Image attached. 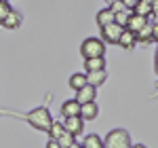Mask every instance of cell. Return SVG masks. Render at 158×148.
Instances as JSON below:
<instances>
[{
	"mask_svg": "<svg viewBox=\"0 0 158 148\" xmlns=\"http://www.w3.org/2000/svg\"><path fill=\"white\" fill-rule=\"evenodd\" d=\"M86 72H95V70H106V57H93V59H85Z\"/></svg>",
	"mask_w": 158,
	"mask_h": 148,
	"instance_id": "14",
	"label": "cell"
},
{
	"mask_svg": "<svg viewBox=\"0 0 158 148\" xmlns=\"http://www.w3.org/2000/svg\"><path fill=\"white\" fill-rule=\"evenodd\" d=\"M156 72H158V51H156Z\"/></svg>",
	"mask_w": 158,
	"mask_h": 148,
	"instance_id": "28",
	"label": "cell"
},
{
	"mask_svg": "<svg viewBox=\"0 0 158 148\" xmlns=\"http://www.w3.org/2000/svg\"><path fill=\"white\" fill-rule=\"evenodd\" d=\"M21 21H23L21 13H19V11H15V9H11V11H9V15L4 17V21H2V25H4L6 30H17V28L21 25Z\"/></svg>",
	"mask_w": 158,
	"mask_h": 148,
	"instance_id": "8",
	"label": "cell"
},
{
	"mask_svg": "<svg viewBox=\"0 0 158 148\" xmlns=\"http://www.w3.org/2000/svg\"><path fill=\"white\" fill-rule=\"evenodd\" d=\"M150 7H152V15H158V0H152Z\"/></svg>",
	"mask_w": 158,
	"mask_h": 148,
	"instance_id": "23",
	"label": "cell"
},
{
	"mask_svg": "<svg viewBox=\"0 0 158 148\" xmlns=\"http://www.w3.org/2000/svg\"><path fill=\"white\" fill-rule=\"evenodd\" d=\"M65 133V129H63V123H57V121H53V125H51L49 129V136L53 137V140H57V137H61Z\"/></svg>",
	"mask_w": 158,
	"mask_h": 148,
	"instance_id": "19",
	"label": "cell"
},
{
	"mask_svg": "<svg viewBox=\"0 0 158 148\" xmlns=\"http://www.w3.org/2000/svg\"><path fill=\"white\" fill-rule=\"evenodd\" d=\"M131 136L124 129H112L106 140H103V148H131Z\"/></svg>",
	"mask_w": 158,
	"mask_h": 148,
	"instance_id": "3",
	"label": "cell"
},
{
	"mask_svg": "<svg viewBox=\"0 0 158 148\" xmlns=\"http://www.w3.org/2000/svg\"><path fill=\"white\" fill-rule=\"evenodd\" d=\"M122 30H124V28L118 25V24L103 25V28H101V40L108 42V45H118V38H120Z\"/></svg>",
	"mask_w": 158,
	"mask_h": 148,
	"instance_id": "4",
	"label": "cell"
},
{
	"mask_svg": "<svg viewBox=\"0 0 158 148\" xmlns=\"http://www.w3.org/2000/svg\"><path fill=\"white\" fill-rule=\"evenodd\" d=\"M80 53L85 59H93V57H106V42L101 38H86L80 45Z\"/></svg>",
	"mask_w": 158,
	"mask_h": 148,
	"instance_id": "2",
	"label": "cell"
},
{
	"mask_svg": "<svg viewBox=\"0 0 158 148\" xmlns=\"http://www.w3.org/2000/svg\"><path fill=\"white\" fill-rule=\"evenodd\" d=\"M97 104L95 102H86V104H80V112H78V116L82 119V121H93L95 116H97Z\"/></svg>",
	"mask_w": 158,
	"mask_h": 148,
	"instance_id": "7",
	"label": "cell"
},
{
	"mask_svg": "<svg viewBox=\"0 0 158 148\" xmlns=\"http://www.w3.org/2000/svg\"><path fill=\"white\" fill-rule=\"evenodd\" d=\"M74 142H76V140H74V136H72V133H68V131H65L61 137H57V144H59L61 148H70Z\"/></svg>",
	"mask_w": 158,
	"mask_h": 148,
	"instance_id": "20",
	"label": "cell"
},
{
	"mask_svg": "<svg viewBox=\"0 0 158 148\" xmlns=\"http://www.w3.org/2000/svg\"><path fill=\"white\" fill-rule=\"evenodd\" d=\"M152 40L158 42V25H154V30H152Z\"/></svg>",
	"mask_w": 158,
	"mask_h": 148,
	"instance_id": "25",
	"label": "cell"
},
{
	"mask_svg": "<svg viewBox=\"0 0 158 148\" xmlns=\"http://www.w3.org/2000/svg\"><path fill=\"white\" fill-rule=\"evenodd\" d=\"M4 2H9V0H4Z\"/></svg>",
	"mask_w": 158,
	"mask_h": 148,
	"instance_id": "30",
	"label": "cell"
},
{
	"mask_svg": "<svg viewBox=\"0 0 158 148\" xmlns=\"http://www.w3.org/2000/svg\"><path fill=\"white\" fill-rule=\"evenodd\" d=\"M78 112H80V104L74 98L68 99V102H63V106H61V114H63V116H78Z\"/></svg>",
	"mask_w": 158,
	"mask_h": 148,
	"instance_id": "12",
	"label": "cell"
},
{
	"mask_svg": "<svg viewBox=\"0 0 158 148\" xmlns=\"http://www.w3.org/2000/svg\"><path fill=\"white\" fill-rule=\"evenodd\" d=\"M133 13L150 19V17H152V7H150V2H148V0H139V2H137V7L133 9Z\"/></svg>",
	"mask_w": 158,
	"mask_h": 148,
	"instance_id": "17",
	"label": "cell"
},
{
	"mask_svg": "<svg viewBox=\"0 0 158 148\" xmlns=\"http://www.w3.org/2000/svg\"><path fill=\"white\" fill-rule=\"evenodd\" d=\"M148 24V17H141V15H135V13H131V17H129V21H127V30H131L133 34H137L143 25Z\"/></svg>",
	"mask_w": 158,
	"mask_h": 148,
	"instance_id": "9",
	"label": "cell"
},
{
	"mask_svg": "<svg viewBox=\"0 0 158 148\" xmlns=\"http://www.w3.org/2000/svg\"><path fill=\"white\" fill-rule=\"evenodd\" d=\"M112 2H116V0H108V7H110V4H112Z\"/></svg>",
	"mask_w": 158,
	"mask_h": 148,
	"instance_id": "29",
	"label": "cell"
},
{
	"mask_svg": "<svg viewBox=\"0 0 158 148\" xmlns=\"http://www.w3.org/2000/svg\"><path fill=\"white\" fill-rule=\"evenodd\" d=\"M118 45L120 47H124V49H133L135 45H137V36H135L131 30H122V34H120V38H118Z\"/></svg>",
	"mask_w": 158,
	"mask_h": 148,
	"instance_id": "11",
	"label": "cell"
},
{
	"mask_svg": "<svg viewBox=\"0 0 158 148\" xmlns=\"http://www.w3.org/2000/svg\"><path fill=\"white\" fill-rule=\"evenodd\" d=\"M82 127H85V121L80 116H65V121H63V129L68 133H72L74 137L82 131Z\"/></svg>",
	"mask_w": 158,
	"mask_h": 148,
	"instance_id": "6",
	"label": "cell"
},
{
	"mask_svg": "<svg viewBox=\"0 0 158 148\" xmlns=\"http://www.w3.org/2000/svg\"><path fill=\"white\" fill-rule=\"evenodd\" d=\"M97 24H99V28H103V25L114 24V13H112V9H110V7L101 9V11L97 13Z\"/></svg>",
	"mask_w": 158,
	"mask_h": 148,
	"instance_id": "13",
	"label": "cell"
},
{
	"mask_svg": "<svg viewBox=\"0 0 158 148\" xmlns=\"http://www.w3.org/2000/svg\"><path fill=\"white\" fill-rule=\"evenodd\" d=\"M47 148H61V146L57 144V140H53V137H51L49 142H47Z\"/></svg>",
	"mask_w": 158,
	"mask_h": 148,
	"instance_id": "24",
	"label": "cell"
},
{
	"mask_svg": "<svg viewBox=\"0 0 158 148\" xmlns=\"http://www.w3.org/2000/svg\"><path fill=\"white\" fill-rule=\"evenodd\" d=\"M70 148H82V144H78V142H74V144H72Z\"/></svg>",
	"mask_w": 158,
	"mask_h": 148,
	"instance_id": "26",
	"label": "cell"
},
{
	"mask_svg": "<svg viewBox=\"0 0 158 148\" xmlns=\"http://www.w3.org/2000/svg\"><path fill=\"white\" fill-rule=\"evenodd\" d=\"M122 4H124V9H127V11H133L135 7H137V2H139V0H120Z\"/></svg>",
	"mask_w": 158,
	"mask_h": 148,
	"instance_id": "22",
	"label": "cell"
},
{
	"mask_svg": "<svg viewBox=\"0 0 158 148\" xmlns=\"http://www.w3.org/2000/svg\"><path fill=\"white\" fill-rule=\"evenodd\" d=\"M108 81V72L106 70H95V72H86V83L93 87H99Z\"/></svg>",
	"mask_w": 158,
	"mask_h": 148,
	"instance_id": "10",
	"label": "cell"
},
{
	"mask_svg": "<svg viewBox=\"0 0 158 148\" xmlns=\"http://www.w3.org/2000/svg\"><path fill=\"white\" fill-rule=\"evenodd\" d=\"M82 148H103V140L97 133H89L82 142Z\"/></svg>",
	"mask_w": 158,
	"mask_h": 148,
	"instance_id": "18",
	"label": "cell"
},
{
	"mask_svg": "<svg viewBox=\"0 0 158 148\" xmlns=\"http://www.w3.org/2000/svg\"><path fill=\"white\" fill-rule=\"evenodd\" d=\"M131 148H148V146H143V144H135V146H131Z\"/></svg>",
	"mask_w": 158,
	"mask_h": 148,
	"instance_id": "27",
	"label": "cell"
},
{
	"mask_svg": "<svg viewBox=\"0 0 158 148\" xmlns=\"http://www.w3.org/2000/svg\"><path fill=\"white\" fill-rule=\"evenodd\" d=\"M85 85H89V83H86V74H82V72H76V74H72V76H70V87H72L74 91L82 89Z\"/></svg>",
	"mask_w": 158,
	"mask_h": 148,
	"instance_id": "16",
	"label": "cell"
},
{
	"mask_svg": "<svg viewBox=\"0 0 158 148\" xmlns=\"http://www.w3.org/2000/svg\"><path fill=\"white\" fill-rule=\"evenodd\" d=\"M152 30H154V25H152V21L148 19V24L135 34V36H137V42H150V40H152Z\"/></svg>",
	"mask_w": 158,
	"mask_h": 148,
	"instance_id": "15",
	"label": "cell"
},
{
	"mask_svg": "<svg viewBox=\"0 0 158 148\" xmlns=\"http://www.w3.org/2000/svg\"><path fill=\"white\" fill-rule=\"evenodd\" d=\"M95 98H97V87L93 85H85L82 89H78L76 91V102L78 104H86V102H95Z\"/></svg>",
	"mask_w": 158,
	"mask_h": 148,
	"instance_id": "5",
	"label": "cell"
},
{
	"mask_svg": "<svg viewBox=\"0 0 158 148\" xmlns=\"http://www.w3.org/2000/svg\"><path fill=\"white\" fill-rule=\"evenodd\" d=\"M9 11H11V4L4 2V0H0V24L4 21V17L9 15Z\"/></svg>",
	"mask_w": 158,
	"mask_h": 148,
	"instance_id": "21",
	"label": "cell"
},
{
	"mask_svg": "<svg viewBox=\"0 0 158 148\" xmlns=\"http://www.w3.org/2000/svg\"><path fill=\"white\" fill-rule=\"evenodd\" d=\"M27 121L38 131H49L51 125H53V116H51V112L47 108H34L27 114Z\"/></svg>",
	"mask_w": 158,
	"mask_h": 148,
	"instance_id": "1",
	"label": "cell"
}]
</instances>
